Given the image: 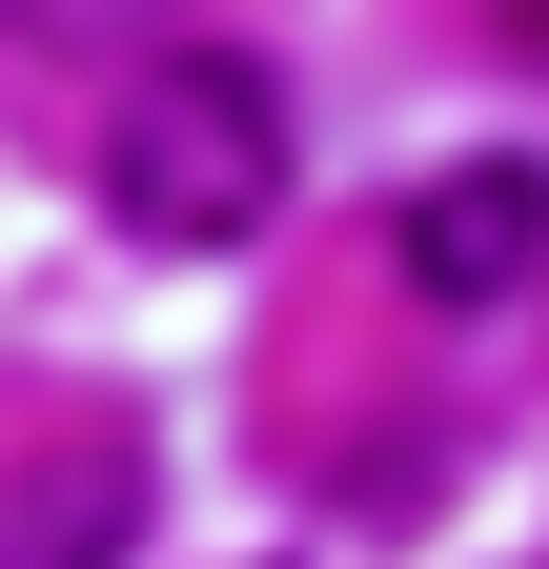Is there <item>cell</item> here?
I'll return each mask as SVG.
<instances>
[{"instance_id":"obj_1","label":"cell","mask_w":549,"mask_h":569,"mask_svg":"<svg viewBox=\"0 0 549 569\" xmlns=\"http://www.w3.org/2000/svg\"><path fill=\"white\" fill-rule=\"evenodd\" d=\"M102 203L143 244H264V203H286V82L224 61V41H163L102 102Z\"/></svg>"},{"instance_id":"obj_2","label":"cell","mask_w":549,"mask_h":569,"mask_svg":"<svg viewBox=\"0 0 549 569\" xmlns=\"http://www.w3.org/2000/svg\"><path fill=\"white\" fill-rule=\"evenodd\" d=\"M387 264L428 284V306H529V284H549V163H509V142L428 163L387 203Z\"/></svg>"},{"instance_id":"obj_3","label":"cell","mask_w":549,"mask_h":569,"mask_svg":"<svg viewBox=\"0 0 549 569\" xmlns=\"http://www.w3.org/2000/svg\"><path fill=\"white\" fill-rule=\"evenodd\" d=\"M122 488H143L122 448H82L61 488H0V569H122Z\"/></svg>"},{"instance_id":"obj_4","label":"cell","mask_w":549,"mask_h":569,"mask_svg":"<svg viewBox=\"0 0 549 569\" xmlns=\"http://www.w3.org/2000/svg\"><path fill=\"white\" fill-rule=\"evenodd\" d=\"M122 21H183V0H21V41H122Z\"/></svg>"}]
</instances>
